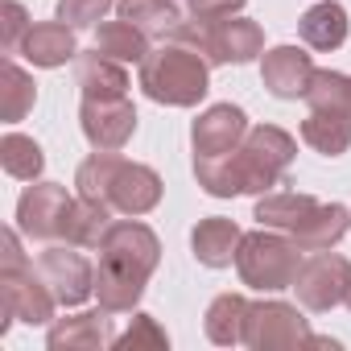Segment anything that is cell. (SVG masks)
Returning a JSON list of instances; mask_svg holds the SVG:
<instances>
[{
    "instance_id": "obj_16",
    "label": "cell",
    "mask_w": 351,
    "mask_h": 351,
    "mask_svg": "<svg viewBox=\"0 0 351 351\" xmlns=\"http://www.w3.org/2000/svg\"><path fill=\"white\" fill-rule=\"evenodd\" d=\"M351 228V211L339 207V203H318L289 236L302 252H322V248H335L343 240V232Z\"/></svg>"
},
{
    "instance_id": "obj_25",
    "label": "cell",
    "mask_w": 351,
    "mask_h": 351,
    "mask_svg": "<svg viewBox=\"0 0 351 351\" xmlns=\"http://www.w3.org/2000/svg\"><path fill=\"white\" fill-rule=\"evenodd\" d=\"M314 207H318V199H310V195H261V203H256L252 215L261 219V228L293 232Z\"/></svg>"
},
{
    "instance_id": "obj_12",
    "label": "cell",
    "mask_w": 351,
    "mask_h": 351,
    "mask_svg": "<svg viewBox=\"0 0 351 351\" xmlns=\"http://www.w3.org/2000/svg\"><path fill=\"white\" fill-rule=\"evenodd\" d=\"M71 248H46L38 256V273H42V281L50 285V293L62 306H79V302H87L95 293V269Z\"/></svg>"
},
{
    "instance_id": "obj_33",
    "label": "cell",
    "mask_w": 351,
    "mask_h": 351,
    "mask_svg": "<svg viewBox=\"0 0 351 351\" xmlns=\"http://www.w3.org/2000/svg\"><path fill=\"white\" fill-rule=\"evenodd\" d=\"M347 306H351V285H347Z\"/></svg>"
},
{
    "instance_id": "obj_30",
    "label": "cell",
    "mask_w": 351,
    "mask_h": 351,
    "mask_svg": "<svg viewBox=\"0 0 351 351\" xmlns=\"http://www.w3.org/2000/svg\"><path fill=\"white\" fill-rule=\"evenodd\" d=\"M112 347H120V351H141V347H169V339H165V330H161L149 314H132V326H128Z\"/></svg>"
},
{
    "instance_id": "obj_15",
    "label": "cell",
    "mask_w": 351,
    "mask_h": 351,
    "mask_svg": "<svg viewBox=\"0 0 351 351\" xmlns=\"http://www.w3.org/2000/svg\"><path fill=\"white\" fill-rule=\"evenodd\" d=\"M108 314L112 310H87V314H75V318H58L54 326H50V335H46V343L54 347V351H71V347H112L116 343V335H112V326H108Z\"/></svg>"
},
{
    "instance_id": "obj_23",
    "label": "cell",
    "mask_w": 351,
    "mask_h": 351,
    "mask_svg": "<svg viewBox=\"0 0 351 351\" xmlns=\"http://www.w3.org/2000/svg\"><path fill=\"white\" fill-rule=\"evenodd\" d=\"M248 298L240 293H219L211 306H207V339L219 343V347H236L244 343V318H248Z\"/></svg>"
},
{
    "instance_id": "obj_20",
    "label": "cell",
    "mask_w": 351,
    "mask_h": 351,
    "mask_svg": "<svg viewBox=\"0 0 351 351\" xmlns=\"http://www.w3.org/2000/svg\"><path fill=\"white\" fill-rule=\"evenodd\" d=\"M298 29H302V42L310 50H339L347 42V9L335 5V0H322V5L302 13Z\"/></svg>"
},
{
    "instance_id": "obj_3",
    "label": "cell",
    "mask_w": 351,
    "mask_h": 351,
    "mask_svg": "<svg viewBox=\"0 0 351 351\" xmlns=\"http://www.w3.org/2000/svg\"><path fill=\"white\" fill-rule=\"evenodd\" d=\"M75 186H79V199L99 203V207L120 211V215H145L161 203V178L149 165L124 161V157L104 153V149H95L79 165Z\"/></svg>"
},
{
    "instance_id": "obj_17",
    "label": "cell",
    "mask_w": 351,
    "mask_h": 351,
    "mask_svg": "<svg viewBox=\"0 0 351 351\" xmlns=\"http://www.w3.org/2000/svg\"><path fill=\"white\" fill-rule=\"evenodd\" d=\"M302 141L326 157H339L351 149V108H310L302 120Z\"/></svg>"
},
{
    "instance_id": "obj_29",
    "label": "cell",
    "mask_w": 351,
    "mask_h": 351,
    "mask_svg": "<svg viewBox=\"0 0 351 351\" xmlns=\"http://www.w3.org/2000/svg\"><path fill=\"white\" fill-rule=\"evenodd\" d=\"M116 0H58V21H66L71 29H91L108 17V9Z\"/></svg>"
},
{
    "instance_id": "obj_5",
    "label": "cell",
    "mask_w": 351,
    "mask_h": 351,
    "mask_svg": "<svg viewBox=\"0 0 351 351\" xmlns=\"http://www.w3.org/2000/svg\"><path fill=\"white\" fill-rule=\"evenodd\" d=\"M5 252H0V310H5V322H0V335L9 330V318H21L29 326H42L54 318V293L42 281V273L25 261L17 232H5Z\"/></svg>"
},
{
    "instance_id": "obj_31",
    "label": "cell",
    "mask_w": 351,
    "mask_h": 351,
    "mask_svg": "<svg viewBox=\"0 0 351 351\" xmlns=\"http://www.w3.org/2000/svg\"><path fill=\"white\" fill-rule=\"evenodd\" d=\"M25 34H29L25 9L17 5V0H5V5H0V46H5V54H17Z\"/></svg>"
},
{
    "instance_id": "obj_11",
    "label": "cell",
    "mask_w": 351,
    "mask_h": 351,
    "mask_svg": "<svg viewBox=\"0 0 351 351\" xmlns=\"http://www.w3.org/2000/svg\"><path fill=\"white\" fill-rule=\"evenodd\" d=\"M71 207H75V199L58 182H38L17 203V228L34 240H62Z\"/></svg>"
},
{
    "instance_id": "obj_27",
    "label": "cell",
    "mask_w": 351,
    "mask_h": 351,
    "mask_svg": "<svg viewBox=\"0 0 351 351\" xmlns=\"http://www.w3.org/2000/svg\"><path fill=\"white\" fill-rule=\"evenodd\" d=\"M0 116H5V124H17L29 108H34V99H38V87H34V79L13 62V58H5V71H0Z\"/></svg>"
},
{
    "instance_id": "obj_19",
    "label": "cell",
    "mask_w": 351,
    "mask_h": 351,
    "mask_svg": "<svg viewBox=\"0 0 351 351\" xmlns=\"http://www.w3.org/2000/svg\"><path fill=\"white\" fill-rule=\"evenodd\" d=\"M240 240H244V232L232 219H219V215L215 219H203L191 232V248H195V256L207 269H228L236 261V252H240Z\"/></svg>"
},
{
    "instance_id": "obj_21",
    "label": "cell",
    "mask_w": 351,
    "mask_h": 351,
    "mask_svg": "<svg viewBox=\"0 0 351 351\" xmlns=\"http://www.w3.org/2000/svg\"><path fill=\"white\" fill-rule=\"evenodd\" d=\"M75 79L83 87V95H128V75L116 58L91 50V54H75Z\"/></svg>"
},
{
    "instance_id": "obj_6",
    "label": "cell",
    "mask_w": 351,
    "mask_h": 351,
    "mask_svg": "<svg viewBox=\"0 0 351 351\" xmlns=\"http://www.w3.org/2000/svg\"><path fill=\"white\" fill-rule=\"evenodd\" d=\"M178 38L182 46L199 50L207 62H252L261 50H265V34L256 21H244V17H191L178 25Z\"/></svg>"
},
{
    "instance_id": "obj_32",
    "label": "cell",
    "mask_w": 351,
    "mask_h": 351,
    "mask_svg": "<svg viewBox=\"0 0 351 351\" xmlns=\"http://www.w3.org/2000/svg\"><path fill=\"white\" fill-rule=\"evenodd\" d=\"M178 5L191 9V17H232L240 13L248 0H178Z\"/></svg>"
},
{
    "instance_id": "obj_18",
    "label": "cell",
    "mask_w": 351,
    "mask_h": 351,
    "mask_svg": "<svg viewBox=\"0 0 351 351\" xmlns=\"http://www.w3.org/2000/svg\"><path fill=\"white\" fill-rule=\"evenodd\" d=\"M21 54L34 62V66H62L71 62L79 50H75V29L66 21H42V25H29L25 42H21Z\"/></svg>"
},
{
    "instance_id": "obj_24",
    "label": "cell",
    "mask_w": 351,
    "mask_h": 351,
    "mask_svg": "<svg viewBox=\"0 0 351 351\" xmlns=\"http://www.w3.org/2000/svg\"><path fill=\"white\" fill-rule=\"evenodd\" d=\"M95 50L99 54H108V58H116V62H145V54H149V38L132 25V21H104L99 25V34H95Z\"/></svg>"
},
{
    "instance_id": "obj_2",
    "label": "cell",
    "mask_w": 351,
    "mask_h": 351,
    "mask_svg": "<svg viewBox=\"0 0 351 351\" xmlns=\"http://www.w3.org/2000/svg\"><path fill=\"white\" fill-rule=\"evenodd\" d=\"M157 261H161V244L145 223H136V219L108 223V232L99 240V265H95L99 306L112 310V314L132 310L141 302Z\"/></svg>"
},
{
    "instance_id": "obj_14",
    "label": "cell",
    "mask_w": 351,
    "mask_h": 351,
    "mask_svg": "<svg viewBox=\"0 0 351 351\" xmlns=\"http://www.w3.org/2000/svg\"><path fill=\"white\" fill-rule=\"evenodd\" d=\"M261 79H265V87H269L277 99H298V95H306V87H310V79H314V62H310V54L298 50V46H273V50L265 54Z\"/></svg>"
},
{
    "instance_id": "obj_28",
    "label": "cell",
    "mask_w": 351,
    "mask_h": 351,
    "mask_svg": "<svg viewBox=\"0 0 351 351\" xmlns=\"http://www.w3.org/2000/svg\"><path fill=\"white\" fill-rule=\"evenodd\" d=\"M310 108H351V75H339V71H314L306 95H302Z\"/></svg>"
},
{
    "instance_id": "obj_13",
    "label": "cell",
    "mask_w": 351,
    "mask_h": 351,
    "mask_svg": "<svg viewBox=\"0 0 351 351\" xmlns=\"http://www.w3.org/2000/svg\"><path fill=\"white\" fill-rule=\"evenodd\" d=\"M244 132H248V116L236 104H215L195 120V132H191L195 157H223L244 141Z\"/></svg>"
},
{
    "instance_id": "obj_22",
    "label": "cell",
    "mask_w": 351,
    "mask_h": 351,
    "mask_svg": "<svg viewBox=\"0 0 351 351\" xmlns=\"http://www.w3.org/2000/svg\"><path fill=\"white\" fill-rule=\"evenodd\" d=\"M116 13L132 21L145 38H173L182 25L173 0H116Z\"/></svg>"
},
{
    "instance_id": "obj_1",
    "label": "cell",
    "mask_w": 351,
    "mask_h": 351,
    "mask_svg": "<svg viewBox=\"0 0 351 351\" xmlns=\"http://www.w3.org/2000/svg\"><path fill=\"white\" fill-rule=\"evenodd\" d=\"M298 153V141L285 128L256 124L244 132V141L223 157H195V178L207 195L232 199V195H265L285 178V169Z\"/></svg>"
},
{
    "instance_id": "obj_4",
    "label": "cell",
    "mask_w": 351,
    "mask_h": 351,
    "mask_svg": "<svg viewBox=\"0 0 351 351\" xmlns=\"http://www.w3.org/2000/svg\"><path fill=\"white\" fill-rule=\"evenodd\" d=\"M141 91L153 104L195 108L207 95V58L191 46H161L149 50L141 62Z\"/></svg>"
},
{
    "instance_id": "obj_8",
    "label": "cell",
    "mask_w": 351,
    "mask_h": 351,
    "mask_svg": "<svg viewBox=\"0 0 351 351\" xmlns=\"http://www.w3.org/2000/svg\"><path fill=\"white\" fill-rule=\"evenodd\" d=\"M347 285H351V265L339 252H330V248H322L310 261H302V269L293 277L298 302L306 310H318V314L339 306V302H347Z\"/></svg>"
},
{
    "instance_id": "obj_26",
    "label": "cell",
    "mask_w": 351,
    "mask_h": 351,
    "mask_svg": "<svg viewBox=\"0 0 351 351\" xmlns=\"http://www.w3.org/2000/svg\"><path fill=\"white\" fill-rule=\"evenodd\" d=\"M0 165H5L9 178H21V182H34L46 157H42V145L34 136H21V132H5L0 141Z\"/></svg>"
},
{
    "instance_id": "obj_7",
    "label": "cell",
    "mask_w": 351,
    "mask_h": 351,
    "mask_svg": "<svg viewBox=\"0 0 351 351\" xmlns=\"http://www.w3.org/2000/svg\"><path fill=\"white\" fill-rule=\"evenodd\" d=\"M236 269H240L244 285L277 293V289H293V277L302 269V256H298V244L293 240H281L273 232H248L240 240Z\"/></svg>"
},
{
    "instance_id": "obj_10",
    "label": "cell",
    "mask_w": 351,
    "mask_h": 351,
    "mask_svg": "<svg viewBox=\"0 0 351 351\" xmlns=\"http://www.w3.org/2000/svg\"><path fill=\"white\" fill-rule=\"evenodd\" d=\"M79 120H83V136L104 153L124 149L128 136L136 132V112L128 95H83Z\"/></svg>"
},
{
    "instance_id": "obj_9",
    "label": "cell",
    "mask_w": 351,
    "mask_h": 351,
    "mask_svg": "<svg viewBox=\"0 0 351 351\" xmlns=\"http://www.w3.org/2000/svg\"><path fill=\"white\" fill-rule=\"evenodd\" d=\"M298 343H314L306 318L298 314V306L285 302H256L248 306L244 318V347L269 351V347H298Z\"/></svg>"
}]
</instances>
